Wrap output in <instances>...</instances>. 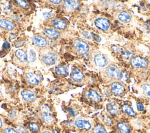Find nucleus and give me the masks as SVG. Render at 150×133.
Listing matches in <instances>:
<instances>
[{"mask_svg": "<svg viewBox=\"0 0 150 133\" xmlns=\"http://www.w3.org/2000/svg\"><path fill=\"white\" fill-rule=\"evenodd\" d=\"M50 3H52V4H61L62 3V1H59V0H58V1H49Z\"/></svg>", "mask_w": 150, "mask_h": 133, "instance_id": "c9c22d12", "label": "nucleus"}, {"mask_svg": "<svg viewBox=\"0 0 150 133\" xmlns=\"http://www.w3.org/2000/svg\"><path fill=\"white\" fill-rule=\"evenodd\" d=\"M148 61L140 56H136L131 59V65L134 68H146L148 66Z\"/></svg>", "mask_w": 150, "mask_h": 133, "instance_id": "0eeeda50", "label": "nucleus"}, {"mask_svg": "<svg viewBox=\"0 0 150 133\" xmlns=\"http://www.w3.org/2000/svg\"><path fill=\"white\" fill-rule=\"evenodd\" d=\"M125 91L124 86L119 82L115 81L112 85V91L116 96L121 95Z\"/></svg>", "mask_w": 150, "mask_h": 133, "instance_id": "9b49d317", "label": "nucleus"}, {"mask_svg": "<svg viewBox=\"0 0 150 133\" xmlns=\"http://www.w3.org/2000/svg\"><path fill=\"white\" fill-rule=\"evenodd\" d=\"M95 25L99 29L103 31H107L110 26L109 21L105 18H98L94 21Z\"/></svg>", "mask_w": 150, "mask_h": 133, "instance_id": "423d86ee", "label": "nucleus"}, {"mask_svg": "<svg viewBox=\"0 0 150 133\" xmlns=\"http://www.w3.org/2000/svg\"><path fill=\"white\" fill-rule=\"evenodd\" d=\"M29 128L33 132H36L39 130V126L35 123H31L29 125Z\"/></svg>", "mask_w": 150, "mask_h": 133, "instance_id": "c85d7f7f", "label": "nucleus"}, {"mask_svg": "<svg viewBox=\"0 0 150 133\" xmlns=\"http://www.w3.org/2000/svg\"><path fill=\"white\" fill-rule=\"evenodd\" d=\"M41 117L43 121L47 124H51L54 121V118L49 107L43 105L41 107Z\"/></svg>", "mask_w": 150, "mask_h": 133, "instance_id": "f03ea898", "label": "nucleus"}, {"mask_svg": "<svg viewBox=\"0 0 150 133\" xmlns=\"http://www.w3.org/2000/svg\"><path fill=\"white\" fill-rule=\"evenodd\" d=\"M0 27L7 31H13L14 29V25L12 22L6 19L0 20Z\"/></svg>", "mask_w": 150, "mask_h": 133, "instance_id": "f3484780", "label": "nucleus"}, {"mask_svg": "<svg viewBox=\"0 0 150 133\" xmlns=\"http://www.w3.org/2000/svg\"><path fill=\"white\" fill-rule=\"evenodd\" d=\"M80 3L78 1H65L63 4V7L67 11H73L77 9Z\"/></svg>", "mask_w": 150, "mask_h": 133, "instance_id": "f8f14e48", "label": "nucleus"}, {"mask_svg": "<svg viewBox=\"0 0 150 133\" xmlns=\"http://www.w3.org/2000/svg\"><path fill=\"white\" fill-rule=\"evenodd\" d=\"M142 88L144 92H145V95L149 98H150V85L149 84H143L142 86Z\"/></svg>", "mask_w": 150, "mask_h": 133, "instance_id": "bb28decb", "label": "nucleus"}, {"mask_svg": "<svg viewBox=\"0 0 150 133\" xmlns=\"http://www.w3.org/2000/svg\"><path fill=\"white\" fill-rule=\"evenodd\" d=\"M1 93H0V98H1Z\"/></svg>", "mask_w": 150, "mask_h": 133, "instance_id": "a19ab883", "label": "nucleus"}, {"mask_svg": "<svg viewBox=\"0 0 150 133\" xmlns=\"http://www.w3.org/2000/svg\"><path fill=\"white\" fill-rule=\"evenodd\" d=\"M87 96L90 100L95 102H99L101 100L100 96L97 93V92H96L95 91H93V90H90L87 92Z\"/></svg>", "mask_w": 150, "mask_h": 133, "instance_id": "6ab92c4d", "label": "nucleus"}, {"mask_svg": "<svg viewBox=\"0 0 150 133\" xmlns=\"http://www.w3.org/2000/svg\"><path fill=\"white\" fill-rule=\"evenodd\" d=\"M71 78L76 82H81L83 79V73L79 69L75 68L72 71Z\"/></svg>", "mask_w": 150, "mask_h": 133, "instance_id": "4468645a", "label": "nucleus"}, {"mask_svg": "<svg viewBox=\"0 0 150 133\" xmlns=\"http://www.w3.org/2000/svg\"><path fill=\"white\" fill-rule=\"evenodd\" d=\"M119 19L123 22H128L131 20V15L128 12H122L118 16Z\"/></svg>", "mask_w": 150, "mask_h": 133, "instance_id": "412c9836", "label": "nucleus"}, {"mask_svg": "<svg viewBox=\"0 0 150 133\" xmlns=\"http://www.w3.org/2000/svg\"><path fill=\"white\" fill-rule=\"evenodd\" d=\"M3 48L4 49H8L10 48V43L8 42H6L3 45Z\"/></svg>", "mask_w": 150, "mask_h": 133, "instance_id": "f704fd0d", "label": "nucleus"}, {"mask_svg": "<svg viewBox=\"0 0 150 133\" xmlns=\"http://www.w3.org/2000/svg\"><path fill=\"white\" fill-rule=\"evenodd\" d=\"M3 126V121H2L1 118H0V128H2Z\"/></svg>", "mask_w": 150, "mask_h": 133, "instance_id": "4c0bfd02", "label": "nucleus"}, {"mask_svg": "<svg viewBox=\"0 0 150 133\" xmlns=\"http://www.w3.org/2000/svg\"><path fill=\"white\" fill-rule=\"evenodd\" d=\"M94 133H107L106 129L102 125H97L94 130Z\"/></svg>", "mask_w": 150, "mask_h": 133, "instance_id": "a878e982", "label": "nucleus"}, {"mask_svg": "<svg viewBox=\"0 0 150 133\" xmlns=\"http://www.w3.org/2000/svg\"><path fill=\"white\" fill-rule=\"evenodd\" d=\"M3 133H19V132L13 128H7L3 131Z\"/></svg>", "mask_w": 150, "mask_h": 133, "instance_id": "7c9ffc66", "label": "nucleus"}, {"mask_svg": "<svg viewBox=\"0 0 150 133\" xmlns=\"http://www.w3.org/2000/svg\"><path fill=\"white\" fill-rule=\"evenodd\" d=\"M16 58L21 62L25 63L28 61V55L27 52L22 49H18L15 53Z\"/></svg>", "mask_w": 150, "mask_h": 133, "instance_id": "dca6fc26", "label": "nucleus"}, {"mask_svg": "<svg viewBox=\"0 0 150 133\" xmlns=\"http://www.w3.org/2000/svg\"><path fill=\"white\" fill-rule=\"evenodd\" d=\"M42 15L45 18L47 19V18H49L51 17L52 14L51 13H49V12H44V13H42Z\"/></svg>", "mask_w": 150, "mask_h": 133, "instance_id": "2f4dec72", "label": "nucleus"}, {"mask_svg": "<svg viewBox=\"0 0 150 133\" xmlns=\"http://www.w3.org/2000/svg\"><path fill=\"white\" fill-rule=\"evenodd\" d=\"M122 110L126 113L127 114L128 116H132V117H134L136 114L135 113L133 109L128 105L127 104H125L122 107Z\"/></svg>", "mask_w": 150, "mask_h": 133, "instance_id": "b1692460", "label": "nucleus"}, {"mask_svg": "<svg viewBox=\"0 0 150 133\" xmlns=\"http://www.w3.org/2000/svg\"><path fill=\"white\" fill-rule=\"evenodd\" d=\"M56 73L61 76H66L68 73V70L66 67L64 66H59L56 68Z\"/></svg>", "mask_w": 150, "mask_h": 133, "instance_id": "4be33fe9", "label": "nucleus"}, {"mask_svg": "<svg viewBox=\"0 0 150 133\" xmlns=\"http://www.w3.org/2000/svg\"><path fill=\"white\" fill-rule=\"evenodd\" d=\"M137 109H138V110L140 111H143L144 109V107L143 104H142V103H138V104H137Z\"/></svg>", "mask_w": 150, "mask_h": 133, "instance_id": "72a5a7b5", "label": "nucleus"}, {"mask_svg": "<svg viewBox=\"0 0 150 133\" xmlns=\"http://www.w3.org/2000/svg\"><path fill=\"white\" fill-rule=\"evenodd\" d=\"M44 33L51 39H58L60 36V33L55 29L51 28H45L44 29Z\"/></svg>", "mask_w": 150, "mask_h": 133, "instance_id": "2eb2a0df", "label": "nucleus"}, {"mask_svg": "<svg viewBox=\"0 0 150 133\" xmlns=\"http://www.w3.org/2000/svg\"><path fill=\"white\" fill-rule=\"evenodd\" d=\"M42 133H51V132L47 131H43Z\"/></svg>", "mask_w": 150, "mask_h": 133, "instance_id": "58836bf2", "label": "nucleus"}, {"mask_svg": "<svg viewBox=\"0 0 150 133\" xmlns=\"http://www.w3.org/2000/svg\"><path fill=\"white\" fill-rule=\"evenodd\" d=\"M21 95L22 99L25 101L29 103H33V102L35 101L36 99V95L30 90H28V89L23 90L21 91Z\"/></svg>", "mask_w": 150, "mask_h": 133, "instance_id": "6e6552de", "label": "nucleus"}, {"mask_svg": "<svg viewBox=\"0 0 150 133\" xmlns=\"http://www.w3.org/2000/svg\"><path fill=\"white\" fill-rule=\"evenodd\" d=\"M120 52L121 53L123 58L126 60L131 59V58L133 57V54L128 50L120 49Z\"/></svg>", "mask_w": 150, "mask_h": 133, "instance_id": "393cba45", "label": "nucleus"}, {"mask_svg": "<svg viewBox=\"0 0 150 133\" xmlns=\"http://www.w3.org/2000/svg\"><path fill=\"white\" fill-rule=\"evenodd\" d=\"M32 42L35 46L39 48H44L47 44V41L46 38L40 35L35 36L32 39Z\"/></svg>", "mask_w": 150, "mask_h": 133, "instance_id": "1a4fd4ad", "label": "nucleus"}, {"mask_svg": "<svg viewBox=\"0 0 150 133\" xmlns=\"http://www.w3.org/2000/svg\"><path fill=\"white\" fill-rule=\"evenodd\" d=\"M117 127L121 133H129L130 132V128L129 125L125 123H119Z\"/></svg>", "mask_w": 150, "mask_h": 133, "instance_id": "5701e85b", "label": "nucleus"}, {"mask_svg": "<svg viewBox=\"0 0 150 133\" xmlns=\"http://www.w3.org/2000/svg\"><path fill=\"white\" fill-rule=\"evenodd\" d=\"M106 122L108 123V124H111L112 123V121L111 120V118L109 117V116H107L106 118Z\"/></svg>", "mask_w": 150, "mask_h": 133, "instance_id": "e433bc0d", "label": "nucleus"}, {"mask_svg": "<svg viewBox=\"0 0 150 133\" xmlns=\"http://www.w3.org/2000/svg\"><path fill=\"white\" fill-rule=\"evenodd\" d=\"M106 73L111 78L121 79L123 76V73L115 65H110L106 68Z\"/></svg>", "mask_w": 150, "mask_h": 133, "instance_id": "20e7f679", "label": "nucleus"}, {"mask_svg": "<svg viewBox=\"0 0 150 133\" xmlns=\"http://www.w3.org/2000/svg\"><path fill=\"white\" fill-rule=\"evenodd\" d=\"M36 59V54L33 50H31L29 55V61L30 62H33Z\"/></svg>", "mask_w": 150, "mask_h": 133, "instance_id": "c756f323", "label": "nucleus"}, {"mask_svg": "<svg viewBox=\"0 0 150 133\" xmlns=\"http://www.w3.org/2000/svg\"><path fill=\"white\" fill-rule=\"evenodd\" d=\"M51 25L55 29L59 30H64L67 28V23L63 19L57 18L54 19L51 21Z\"/></svg>", "mask_w": 150, "mask_h": 133, "instance_id": "9d476101", "label": "nucleus"}, {"mask_svg": "<svg viewBox=\"0 0 150 133\" xmlns=\"http://www.w3.org/2000/svg\"><path fill=\"white\" fill-rule=\"evenodd\" d=\"M15 3H17L22 8L27 9L29 8L28 3L25 1H23V0H21V1H18V0H17V1H15Z\"/></svg>", "mask_w": 150, "mask_h": 133, "instance_id": "cd10ccee", "label": "nucleus"}, {"mask_svg": "<svg viewBox=\"0 0 150 133\" xmlns=\"http://www.w3.org/2000/svg\"><path fill=\"white\" fill-rule=\"evenodd\" d=\"M75 125L79 128L84 129L86 130H89L91 128L90 123L86 120L77 119L75 121Z\"/></svg>", "mask_w": 150, "mask_h": 133, "instance_id": "ddd939ff", "label": "nucleus"}, {"mask_svg": "<svg viewBox=\"0 0 150 133\" xmlns=\"http://www.w3.org/2000/svg\"><path fill=\"white\" fill-rule=\"evenodd\" d=\"M73 47L75 51L79 55H85L89 50L88 44L80 39H76L74 40Z\"/></svg>", "mask_w": 150, "mask_h": 133, "instance_id": "f257e3e1", "label": "nucleus"}, {"mask_svg": "<svg viewBox=\"0 0 150 133\" xmlns=\"http://www.w3.org/2000/svg\"><path fill=\"white\" fill-rule=\"evenodd\" d=\"M95 63L100 67H105L107 65V61L105 56L101 54L96 55L94 57Z\"/></svg>", "mask_w": 150, "mask_h": 133, "instance_id": "a211bd4d", "label": "nucleus"}, {"mask_svg": "<svg viewBox=\"0 0 150 133\" xmlns=\"http://www.w3.org/2000/svg\"><path fill=\"white\" fill-rule=\"evenodd\" d=\"M25 79L30 84L38 85L40 82L42 78L38 73L29 72L25 75Z\"/></svg>", "mask_w": 150, "mask_h": 133, "instance_id": "39448f33", "label": "nucleus"}, {"mask_svg": "<svg viewBox=\"0 0 150 133\" xmlns=\"http://www.w3.org/2000/svg\"><path fill=\"white\" fill-rule=\"evenodd\" d=\"M148 2H149V4L150 5V1H148Z\"/></svg>", "mask_w": 150, "mask_h": 133, "instance_id": "ea45409f", "label": "nucleus"}, {"mask_svg": "<svg viewBox=\"0 0 150 133\" xmlns=\"http://www.w3.org/2000/svg\"><path fill=\"white\" fill-rule=\"evenodd\" d=\"M107 109L109 113L113 116L117 115L119 113V109L117 105L115 103H110L107 106Z\"/></svg>", "mask_w": 150, "mask_h": 133, "instance_id": "aec40b11", "label": "nucleus"}, {"mask_svg": "<svg viewBox=\"0 0 150 133\" xmlns=\"http://www.w3.org/2000/svg\"><path fill=\"white\" fill-rule=\"evenodd\" d=\"M92 36H93V38H94V39L95 40L97 41V42H100L101 40H102L101 38L100 37V36H99L98 35H97V34L92 33Z\"/></svg>", "mask_w": 150, "mask_h": 133, "instance_id": "473e14b6", "label": "nucleus"}, {"mask_svg": "<svg viewBox=\"0 0 150 133\" xmlns=\"http://www.w3.org/2000/svg\"><path fill=\"white\" fill-rule=\"evenodd\" d=\"M58 60V56L53 52H48L43 55L41 57V61L46 65H52Z\"/></svg>", "mask_w": 150, "mask_h": 133, "instance_id": "7ed1b4c3", "label": "nucleus"}]
</instances>
